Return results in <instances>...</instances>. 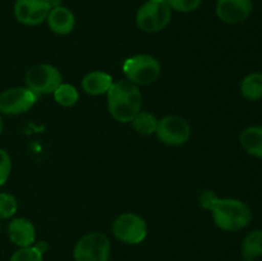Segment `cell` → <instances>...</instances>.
Here are the masks:
<instances>
[{
	"label": "cell",
	"instance_id": "cell-25",
	"mask_svg": "<svg viewBox=\"0 0 262 261\" xmlns=\"http://www.w3.org/2000/svg\"><path fill=\"white\" fill-rule=\"evenodd\" d=\"M3 132V119H2V115H0V136H2Z\"/></svg>",
	"mask_w": 262,
	"mask_h": 261
},
{
	"label": "cell",
	"instance_id": "cell-12",
	"mask_svg": "<svg viewBox=\"0 0 262 261\" xmlns=\"http://www.w3.org/2000/svg\"><path fill=\"white\" fill-rule=\"evenodd\" d=\"M8 237L17 247H30L35 245V227L32 222L26 217H14L8 225Z\"/></svg>",
	"mask_w": 262,
	"mask_h": 261
},
{
	"label": "cell",
	"instance_id": "cell-20",
	"mask_svg": "<svg viewBox=\"0 0 262 261\" xmlns=\"http://www.w3.org/2000/svg\"><path fill=\"white\" fill-rule=\"evenodd\" d=\"M18 210V201L13 194L0 193V220L10 219L15 215Z\"/></svg>",
	"mask_w": 262,
	"mask_h": 261
},
{
	"label": "cell",
	"instance_id": "cell-13",
	"mask_svg": "<svg viewBox=\"0 0 262 261\" xmlns=\"http://www.w3.org/2000/svg\"><path fill=\"white\" fill-rule=\"evenodd\" d=\"M46 23H48L50 31H53L56 35L64 36L74 30L76 17L71 9L63 7V5H59V7L51 8L48 18H46Z\"/></svg>",
	"mask_w": 262,
	"mask_h": 261
},
{
	"label": "cell",
	"instance_id": "cell-11",
	"mask_svg": "<svg viewBox=\"0 0 262 261\" xmlns=\"http://www.w3.org/2000/svg\"><path fill=\"white\" fill-rule=\"evenodd\" d=\"M252 0H217L216 15L227 25H238L251 15Z\"/></svg>",
	"mask_w": 262,
	"mask_h": 261
},
{
	"label": "cell",
	"instance_id": "cell-15",
	"mask_svg": "<svg viewBox=\"0 0 262 261\" xmlns=\"http://www.w3.org/2000/svg\"><path fill=\"white\" fill-rule=\"evenodd\" d=\"M239 142L243 150L255 158L262 159V127L251 125L245 128L239 135Z\"/></svg>",
	"mask_w": 262,
	"mask_h": 261
},
{
	"label": "cell",
	"instance_id": "cell-10",
	"mask_svg": "<svg viewBox=\"0 0 262 261\" xmlns=\"http://www.w3.org/2000/svg\"><path fill=\"white\" fill-rule=\"evenodd\" d=\"M51 7L48 0H17L14 3L15 19L25 26H38L48 18Z\"/></svg>",
	"mask_w": 262,
	"mask_h": 261
},
{
	"label": "cell",
	"instance_id": "cell-19",
	"mask_svg": "<svg viewBox=\"0 0 262 261\" xmlns=\"http://www.w3.org/2000/svg\"><path fill=\"white\" fill-rule=\"evenodd\" d=\"M54 100L56 104L64 107H71L77 104L79 99L78 90L71 83H61L58 89L54 91Z\"/></svg>",
	"mask_w": 262,
	"mask_h": 261
},
{
	"label": "cell",
	"instance_id": "cell-26",
	"mask_svg": "<svg viewBox=\"0 0 262 261\" xmlns=\"http://www.w3.org/2000/svg\"><path fill=\"white\" fill-rule=\"evenodd\" d=\"M243 261H255V260H252V258H245Z\"/></svg>",
	"mask_w": 262,
	"mask_h": 261
},
{
	"label": "cell",
	"instance_id": "cell-23",
	"mask_svg": "<svg viewBox=\"0 0 262 261\" xmlns=\"http://www.w3.org/2000/svg\"><path fill=\"white\" fill-rule=\"evenodd\" d=\"M12 171V160L9 154L0 148V187L4 186Z\"/></svg>",
	"mask_w": 262,
	"mask_h": 261
},
{
	"label": "cell",
	"instance_id": "cell-5",
	"mask_svg": "<svg viewBox=\"0 0 262 261\" xmlns=\"http://www.w3.org/2000/svg\"><path fill=\"white\" fill-rule=\"evenodd\" d=\"M112 230L118 241L127 245H138L147 237V224L136 212H123L113 222Z\"/></svg>",
	"mask_w": 262,
	"mask_h": 261
},
{
	"label": "cell",
	"instance_id": "cell-22",
	"mask_svg": "<svg viewBox=\"0 0 262 261\" xmlns=\"http://www.w3.org/2000/svg\"><path fill=\"white\" fill-rule=\"evenodd\" d=\"M171 10L181 13H191L199 9L202 0H166Z\"/></svg>",
	"mask_w": 262,
	"mask_h": 261
},
{
	"label": "cell",
	"instance_id": "cell-2",
	"mask_svg": "<svg viewBox=\"0 0 262 261\" xmlns=\"http://www.w3.org/2000/svg\"><path fill=\"white\" fill-rule=\"evenodd\" d=\"M207 207L217 228L227 232H237L247 227L252 220V211L246 202L237 199H216L209 193Z\"/></svg>",
	"mask_w": 262,
	"mask_h": 261
},
{
	"label": "cell",
	"instance_id": "cell-14",
	"mask_svg": "<svg viewBox=\"0 0 262 261\" xmlns=\"http://www.w3.org/2000/svg\"><path fill=\"white\" fill-rule=\"evenodd\" d=\"M113 83H114L113 77L102 71L90 72L82 78V89L86 94L91 95V96L106 95Z\"/></svg>",
	"mask_w": 262,
	"mask_h": 261
},
{
	"label": "cell",
	"instance_id": "cell-17",
	"mask_svg": "<svg viewBox=\"0 0 262 261\" xmlns=\"http://www.w3.org/2000/svg\"><path fill=\"white\" fill-rule=\"evenodd\" d=\"M158 122L159 119L155 117L154 114L148 112H143L141 110L133 120L130 122L132 124L133 129L136 130L137 133L142 136H151V135H155L156 132V127H158Z\"/></svg>",
	"mask_w": 262,
	"mask_h": 261
},
{
	"label": "cell",
	"instance_id": "cell-21",
	"mask_svg": "<svg viewBox=\"0 0 262 261\" xmlns=\"http://www.w3.org/2000/svg\"><path fill=\"white\" fill-rule=\"evenodd\" d=\"M10 261H43V253L35 245L22 247L13 253Z\"/></svg>",
	"mask_w": 262,
	"mask_h": 261
},
{
	"label": "cell",
	"instance_id": "cell-8",
	"mask_svg": "<svg viewBox=\"0 0 262 261\" xmlns=\"http://www.w3.org/2000/svg\"><path fill=\"white\" fill-rule=\"evenodd\" d=\"M155 135L164 145L182 146L189 141L192 129L184 118L179 115H166L159 119Z\"/></svg>",
	"mask_w": 262,
	"mask_h": 261
},
{
	"label": "cell",
	"instance_id": "cell-7",
	"mask_svg": "<svg viewBox=\"0 0 262 261\" xmlns=\"http://www.w3.org/2000/svg\"><path fill=\"white\" fill-rule=\"evenodd\" d=\"M110 240L100 232L87 233L79 238L73 250L76 261H107L110 256Z\"/></svg>",
	"mask_w": 262,
	"mask_h": 261
},
{
	"label": "cell",
	"instance_id": "cell-18",
	"mask_svg": "<svg viewBox=\"0 0 262 261\" xmlns=\"http://www.w3.org/2000/svg\"><path fill=\"white\" fill-rule=\"evenodd\" d=\"M242 253L245 258H255L262 256V230H252L242 242Z\"/></svg>",
	"mask_w": 262,
	"mask_h": 261
},
{
	"label": "cell",
	"instance_id": "cell-24",
	"mask_svg": "<svg viewBox=\"0 0 262 261\" xmlns=\"http://www.w3.org/2000/svg\"><path fill=\"white\" fill-rule=\"evenodd\" d=\"M48 3L51 8H55V7H59V5H61V0H48Z\"/></svg>",
	"mask_w": 262,
	"mask_h": 261
},
{
	"label": "cell",
	"instance_id": "cell-16",
	"mask_svg": "<svg viewBox=\"0 0 262 261\" xmlns=\"http://www.w3.org/2000/svg\"><path fill=\"white\" fill-rule=\"evenodd\" d=\"M241 94L250 101L262 99V73L253 72L246 76L241 82Z\"/></svg>",
	"mask_w": 262,
	"mask_h": 261
},
{
	"label": "cell",
	"instance_id": "cell-4",
	"mask_svg": "<svg viewBox=\"0 0 262 261\" xmlns=\"http://www.w3.org/2000/svg\"><path fill=\"white\" fill-rule=\"evenodd\" d=\"M123 73L127 81L136 86H147L158 81L161 76V64L152 55L138 54L125 59L123 63Z\"/></svg>",
	"mask_w": 262,
	"mask_h": 261
},
{
	"label": "cell",
	"instance_id": "cell-1",
	"mask_svg": "<svg viewBox=\"0 0 262 261\" xmlns=\"http://www.w3.org/2000/svg\"><path fill=\"white\" fill-rule=\"evenodd\" d=\"M110 115L119 123H130L142 109V94L132 82H114L106 94Z\"/></svg>",
	"mask_w": 262,
	"mask_h": 261
},
{
	"label": "cell",
	"instance_id": "cell-6",
	"mask_svg": "<svg viewBox=\"0 0 262 261\" xmlns=\"http://www.w3.org/2000/svg\"><path fill=\"white\" fill-rule=\"evenodd\" d=\"M25 81L26 86L40 96L54 94V91L63 83V77L56 67L40 63L28 69Z\"/></svg>",
	"mask_w": 262,
	"mask_h": 261
},
{
	"label": "cell",
	"instance_id": "cell-27",
	"mask_svg": "<svg viewBox=\"0 0 262 261\" xmlns=\"http://www.w3.org/2000/svg\"><path fill=\"white\" fill-rule=\"evenodd\" d=\"M0 232H2V223H0Z\"/></svg>",
	"mask_w": 262,
	"mask_h": 261
},
{
	"label": "cell",
	"instance_id": "cell-3",
	"mask_svg": "<svg viewBox=\"0 0 262 261\" xmlns=\"http://www.w3.org/2000/svg\"><path fill=\"white\" fill-rule=\"evenodd\" d=\"M173 17V10L166 0H147L136 13V25L146 33L165 30Z\"/></svg>",
	"mask_w": 262,
	"mask_h": 261
},
{
	"label": "cell",
	"instance_id": "cell-9",
	"mask_svg": "<svg viewBox=\"0 0 262 261\" xmlns=\"http://www.w3.org/2000/svg\"><path fill=\"white\" fill-rule=\"evenodd\" d=\"M38 95L28 87H12L0 94V114L20 115L35 106Z\"/></svg>",
	"mask_w": 262,
	"mask_h": 261
}]
</instances>
